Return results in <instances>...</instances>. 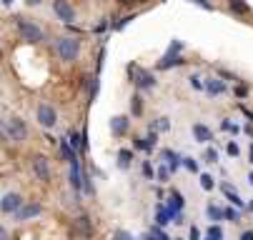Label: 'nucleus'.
Here are the masks:
<instances>
[{"label": "nucleus", "instance_id": "nucleus-1", "mask_svg": "<svg viewBox=\"0 0 253 240\" xmlns=\"http://www.w3.org/2000/svg\"><path fill=\"white\" fill-rule=\"evenodd\" d=\"M3 133L8 135L10 140H25V135H28V128H25V123L20 120V118H8L5 123H3Z\"/></svg>", "mask_w": 253, "mask_h": 240}, {"label": "nucleus", "instance_id": "nucleus-2", "mask_svg": "<svg viewBox=\"0 0 253 240\" xmlns=\"http://www.w3.org/2000/svg\"><path fill=\"white\" fill-rule=\"evenodd\" d=\"M18 30H20L23 40H28V43H41L43 40V30L30 20H18Z\"/></svg>", "mask_w": 253, "mask_h": 240}, {"label": "nucleus", "instance_id": "nucleus-3", "mask_svg": "<svg viewBox=\"0 0 253 240\" xmlns=\"http://www.w3.org/2000/svg\"><path fill=\"white\" fill-rule=\"evenodd\" d=\"M55 48H58V55L63 58V60H73L76 55H78V40L76 38H58V43H55Z\"/></svg>", "mask_w": 253, "mask_h": 240}, {"label": "nucleus", "instance_id": "nucleus-4", "mask_svg": "<svg viewBox=\"0 0 253 240\" xmlns=\"http://www.w3.org/2000/svg\"><path fill=\"white\" fill-rule=\"evenodd\" d=\"M0 208H3V213H18L23 208V198L18 193H8L0 200Z\"/></svg>", "mask_w": 253, "mask_h": 240}, {"label": "nucleus", "instance_id": "nucleus-5", "mask_svg": "<svg viewBox=\"0 0 253 240\" xmlns=\"http://www.w3.org/2000/svg\"><path fill=\"white\" fill-rule=\"evenodd\" d=\"M55 15L63 20V23H73L76 20V10H73V5L68 3V0H55Z\"/></svg>", "mask_w": 253, "mask_h": 240}, {"label": "nucleus", "instance_id": "nucleus-6", "mask_svg": "<svg viewBox=\"0 0 253 240\" xmlns=\"http://www.w3.org/2000/svg\"><path fill=\"white\" fill-rule=\"evenodd\" d=\"M33 170H35V175H38L41 180H50V168H48V160L45 158H33Z\"/></svg>", "mask_w": 253, "mask_h": 240}, {"label": "nucleus", "instance_id": "nucleus-7", "mask_svg": "<svg viewBox=\"0 0 253 240\" xmlns=\"http://www.w3.org/2000/svg\"><path fill=\"white\" fill-rule=\"evenodd\" d=\"M38 123L45 125V128H53L55 125V110L50 105H41L38 108Z\"/></svg>", "mask_w": 253, "mask_h": 240}, {"label": "nucleus", "instance_id": "nucleus-8", "mask_svg": "<svg viewBox=\"0 0 253 240\" xmlns=\"http://www.w3.org/2000/svg\"><path fill=\"white\" fill-rule=\"evenodd\" d=\"M41 205L38 203H28V205H23V208L18 210V218L20 220H28V218H35V215H41Z\"/></svg>", "mask_w": 253, "mask_h": 240}, {"label": "nucleus", "instance_id": "nucleus-9", "mask_svg": "<svg viewBox=\"0 0 253 240\" xmlns=\"http://www.w3.org/2000/svg\"><path fill=\"white\" fill-rule=\"evenodd\" d=\"M170 218H175V215L170 213L168 205H158V210H156V220H158V225H168V223H173Z\"/></svg>", "mask_w": 253, "mask_h": 240}, {"label": "nucleus", "instance_id": "nucleus-10", "mask_svg": "<svg viewBox=\"0 0 253 240\" xmlns=\"http://www.w3.org/2000/svg\"><path fill=\"white\" fill-rule=\"evenodd\" d=\"M168 208H170V213L173 215H180V208H183V198H180V193H170V198H168Z\"/></svg>", "mask_w": 253, "mask_h": 240}, {"label": "nucleus", "instance_id": "nucleus-11", "mask_svg": "<svg viewBox=\"0 0 253 240\" xmlns=\"http://www.w3.org/2000/svg\"><path fill=\"white\" fill-rule=\"evenodd\" d=\"M111 130H113V135H123V133L128 130V118H126V115H123V118H121V115L113 118V120H111Z\"/></svg>", "mask_w": 253, "mask_h": 240}, {"label": "nucleus", "instance_id": "nucleus-12", "mask_svg": "<svg viewBox=\"0 0 253 240\" xmlns=\"http://www.w3.org/2000/svg\"><path fill=\"white\" fill-rule=\"evenodd\" d=\"M206 90H208L211 95H221V93H226V85H223V80H215V78H211V80L206 83Z\"/></svg>", "mask_w": 253, "mask_h": 240}, {"label": "nucleus", "instance_id": "nucleus-13", "mask_svg": "<svg viewBox=\"0 0 253 240\" xmlns=\"http://www.w3.org/2000/svg\"><path fill=\"white\" fill-rule=\"evenodd\" d=\"M193 135H196V140H198V143L211 140V130H208L206 125H193Z\"/></svg>", "mask_w": 253, "mask_h": 240}, {"label": "nucleus", "instance_id": "nucleus-14", "mask_svg": "<svg viewBox=\"0 0 253 240\" xmlns=\"http://www.w3.org/2000/svg\"><path fill=\"white\" fill-rule=\"evenodd\" d=\"M60 155H63L68 163H78V160H76V153H73V148H70L68 140H60Z\"/></svg>", "mask_w": 253, "mask_h": 240}, {"label": "nucleus", "instance_id": "nucleus-15", "mask_svg": "<svg viewBox=\"0 0 253 240\" xmlns=\"http://www.w3.org/2000/svg\"><path fill=\"white\" fill-rule=\"evenodd\" d=\"M78 233L83 235V238H90L93 235V228H90V220L83 215V218H78Z\"/></svg>", "mask_w": 253, "mask_h": 240}, {"label": "nucleus", "instance_id": "nucleus-16", "mask_svg": "<svg viewBox=\"0 0 253 240\" xmlns=\"http://www.w3.org/2000/svg\"><path fill=\"white\" fill-rule=\"evenodd\" d=\"M178 63H180V58H178V55L170 50V53H168V55H166V58L158 63V68H163V70H166V68H173V65H178Z\"/></svg>", "mask_w": 253, "mask_h": 240}, {"label": "nucleus", "instance_id": "nucleus-17", "mask_svg": "<svg viewBox=\"0 0 253 240\" xmlns=\"http://www.w3.org/2000/svg\"><path fill=\"white\" fill-rule=\"evenodd\" d=\"M70 180H73V188H81V168H78V163H70Z\"/></svg>", "mask_w": 253, "mask_h": 240}, {"label": "nucleus", "instance_id": "nucleus-18", "mask_svg": "<svg viewBox=\"0 0 253 240\" xmlns=\"http://www.w3.org/2000/svg\"><path fill=\"white\" fill-rule=\"evenodd\" d=\"M130 160H133L130 150H121V153H118V165H121V168H128V165H130Z\"/></svg>", "mask_w": 253, "mask_h": 240}, {"label": "nucleus", "instance_id": "nucleus-19", "mask_svg": "<svg viewBox=\"0 0 253 240\" xmlns=\"http://www.w3.org/2000/svg\"><path fill=\"white\" fill-rule=\"evenodd\" d=\"M138 85H140V88H153V75H151V73H140Z\"/></svg>", "mask_w": 253, "mask_h": 240}, {"label": "nucleus", "instance_id": "nucleus-20", "mask_svg": "<svg viewBox=\"0 0 253 240\" xmlns=\"http://www.w3.org/2000/svg\"><path fill=\"white\" fill-rule=\"evenodd\" d=\"M223 193L228 195V200H231L233 205H243V200H241V198H238V195L233 193V188H231V185H223Z\"/></svg>", "mask_w": 253, "mask_h": 240}, {"label": "nucleus", "instance_id": "nucleus-21", "mask_svg": "<svg viewBox=\"0 0 253 240\" xmlns=\"http://www.w3.org/2000/svg\"><path fill=\"white\" fill-rule=\"evenodd\" d=\"M221 238H223V230H221L218 225L208 228V240H221Z\"/></svg>", "mask_w": 253, "mask_h": 240}, {"label": "nucleus", "instance_id": "nucleus-22", "mask_svg": "<svg viewBox=\"0 0 253 240\" xmlns=\"http://www.w3.org/2000/svg\"><path fill=\"white\" fill-rule=\"evenodd\" d=\"M163 155L168 158V165H170V170H175V168H178V158H175V153H170V150H163Z\"/></svg>", "mask_w": 253, "mask_h": 240}, {"label": "nucleus", "instance_id": "nucleus-23", "mask_svg": "<svg viewBox=\"0 0 253 240\" xmlns=\"http://www.w3.org/2000/svg\"><path fill=\"white\" fill-rule=\"evenodd\" d=\"M208 215H211L213 220H221V218L226 215V210H218V208H213V205H211V208H208Z\"/></svg>", "mask_w": 253, "mask_h": 240}, {"label": "nucleus", "instance_id": "nucleus-24", "mask_svg": "<svg viewBox=\"0 0 253 240\" xmlns=\"http://www.w3.org/2000/svg\"><path fill=\"white\" fill-rule=\"evenodd\" d=\"M231 5H233V10H238V13H248V5L241 3V0H231Z\"/></svg>", "mask_w": 253, "mask_h": 240}, {"label": "nucleus", "instance_id": "nucleus-25", "mask_svg": "<svg viewBox=\"0 0 253 240\" xmlns=\"http://www.w3.org/2000/svg\"><path fill=\"white\" fill-rule=\"evenodd\" d=\"M81 143H83V140H81V135H78V133L70 135V145H73V148H81ZM83 150H85V143H83Z\"/></svg>", "mask_w": 253, "mask_h": 240}, {"label": "nucleus", "instance_id": "nucleus-26", "mask_svg": "<svg viewBox=\"0 0 253 240\" xmlns=\"http://www.w3.org/2000/svg\"><path fill=\"white\" fill-rule=\"evenodd\" d=\"M143 108H140V95H133V115H140Z\"/></svg>", "mask_w": 253, "mask_h": 240}, {"label": "nucleus", "instance_id": "nucleus-27", "mask_svg": "<svg viewBox=\"0 0 253 240\" xmlns=\"http://www.w3.org/2000/svg\"><path fill=\"white\" fill-rule=\"evenodd\" d=\"M151 235H153L156 240H170V238H168L163 230H158V228H153V230H151Z\"/></svg>", "mask_w": 253, "mask_h": 240}, {"label": "nucleus", "instance_id": "nucleus-28", "mask_svg": "<svg viewBox=\"0 0 253 240\" xmlns=\"http://www.w3.org/2000/svg\"><path fill=\"white\" fill-rule=\"evenodd\" d=\"M156 128H158V130H163V133H166V130H168V128H170V123H168V120H166V118H158V123H156Z\"/></svg>", "mask_w": 253, "mask_h": 240}, {"label": "nucleus", "instance_id": "nucleus-29", "mask_svg": "<svg viewBox=\"0 0 253 240\" xmlns=\"http://www.w3.org/2000/svg\"><path fill=\"white\" fill-rule=\"evenodd\" d=\"M201 185H203L206 190H211V188H213V178H211V175H203V178H201Z\"/></svg>", "mask_w": 253, "mask_h": 240}, {"label": "nucleus", "instance_id": "nucleus-30", "mask_svg": "<svg viewBox=\"0 0 253 240\" xmlns=\"http://www.w3.org/2000/svg\"><path fill=\"white\" fill-rule=\"evenodd\" d=\"M206 160H208V163H215V160H218V155H215V150H206Z\"/></svg>", "mask_w": 253, "mask_h": 240}, {"label": "nucleus", "instance_id": "nucleus-31", "mask_svg": "<svg viewBox=\"0 0 253 240\" xmlns=\"http://www.w3.org/2000/svg\"><path fill=\"white\" fill-rule=\"evenodd\" d=\"M236 95H238V98H246V95H248V88H246V85H238V88H236Z\"/></svg>", "mask_w": 253, "mask_h": 240}, {"label": "nucleus", "instance_id": "nucleus-32", "mask_svg": "<svg viewBox=\"0 0 253 240\" xmlns=\"http://www.w3.org/2000/svg\"><path fill=\"white\" fill-rule=\"evenodd\" d=\"M186 168H188V170H198V165H196L193 158H186Z\"/></svg>", "mask_w": 253, "mask_h": 240}, {"label": "nucleus", "instance_id": "nucleus-33", "mask_svg": "<svg viewBox=\"0 0 253 240\" xmlns=\"http://www.w3.org/2000/svg\"><path fill=\"white\" fill-rule=\"evenodd\" d=\"M116 240H133V238H130L128 233H123V230H118V233H116Z\"/></svg>", "mask_w": 253, "mask_h": 240}, {"label": "nucleus", "instance_id": "nucleus-34", "mask_svg": "<svg viewBox=\"0 0 253 240\" xmlns=\"http://www.w3.org/2000/svg\"><path fill=\"white\" fill-rule=\"evenodd\" d=\"M158 178H161V180H168V170H166V168L158 170Z\"/></svg>", "mask_w": 253, "mask_h": 240}, {"label": "nucleus", "instance_id": "nucleus-35", "mask_svg": "<svg viewBox=\"0 0 253 240\" xmlns=\"http://www.w3.org/2000/svg\"><path fill=\"white\" fill-rule=\"evenodd\" d=\"M143 173H146V175H148V178H151V175H153V168H151V165H148V163H146V165H143Z\"/></svg>", "mask_w": 253, "mask_h": 240}, {"label": "nucleus", "instance_id": "nucleus-36", "mask_svg": "<svg viewBox=\"0 0 253 240\" xmlns=\"http://www.w3.org/2000/svg\"><path fill=\"white\" fill-rule=\"evenodd\" d=\"M228 153H231V155H238V145L231 143V145H228Z\"/></svg>", "mask_w": 253, "mask_h": 240}, {"label": "nucleus", "instance_id": "nucleus-37", "mask_svg": "<svg viewBox=\"0 0 253 240\" xmlns=\"http://www.w3.org/2000/svg\"><path fill=\"white\" fill-rule=\"evenodd\" d=\"M226 218H228V220H236L238 213H236V210H226Z\"/></svg>", "mask_w": 253, "mask_h": 240}, {"label": "nucleus", "instance_id": "nucleus-38", "mask_svg": "<svg viewBox=\"0 0 253 240\" xmlns=\"http://www.w3.org/2000/svg\"><path fill=\"white\" fill-rule=\"evenodd\" d=\"M201 238V233H198V228H191V240H198Z\"/></svg>", "mask_w": 253, "mask_h": 240}, {"label": "nucleus", "instance_id": "nucleus-39", "mask_svg": "<svg viewBox=\"0 0 253 240\" xmlns=\"http://www.w3.org/2000/svg\"><path fill=\"white\" fill-rule=\"evenodd\" d=\"M241 240H253V233H243V238Z\"/></svg>", "mask_w": 253, "mask_h": 240}, {"label": "nucleus", "instance_id": "nucleus-40", "mask_svg": "<svg viewBox=\"0 0 253 240\" xmlns=\"http://www.w3.org/2000/svg\"><path fill=\"white\" fill-rule=\"evenodd\" d=\"M38 3H43V0H28V5H38Z\"/></svg>", "mask_w": 253, "mask_h": 240}, {"label": "nucleus", "instance_id": "nucleus-41", "mask_svg": "<svg viewBox=\"0 0 253 240\" xmlns=\"http://www.w3.org/2000/svg\"><path fill=\"white\" fill-rule=\"evenodd\" d=\"M143 240H156V238H153V235H146V238H143Z\"/></svg>", "mask_w": 253, "mask_h": 240}, {"label": "nucleus", "instance_id": "nucleus-42", "mask_svg": "<svg viewBox=\"0 0 253 240\" xmlns=\"http://www.w3.org/2000/svg\"><path fill=\"white\" fill-rule=\"evenodd\" d=\"M3 3H5V5H10V3H13V0H3Z\"/></svg>", "mask_w": 253, "mask_h": 240}, {"label": "nucleus", "instance_id": "nucleus-43", "mask_svg": "<svg viewBox=\"0 0 253 240\" xmlns=\"http://www.w3.org/2000/svg\"><path fill=\"white\" fill-rule=\"evenodd\" d=\"M251 185H253V173H251Z\"/></svg>", "mask_w": 253, "mask_h": 240}, {"label": "nucleus", "instance_id": "nucleus-44", "mask_svg": "<svg viewBox=\"0 0 253 240\" xmlns=\"http://www.w3.org/2000/svg\"><path fill=\"white\" fill-rule=\"evenodd\" d=\"M251 158H253V148H251Z\"/></svg>", "mask_w": 253, "mask_h": 240}]
</instances>
